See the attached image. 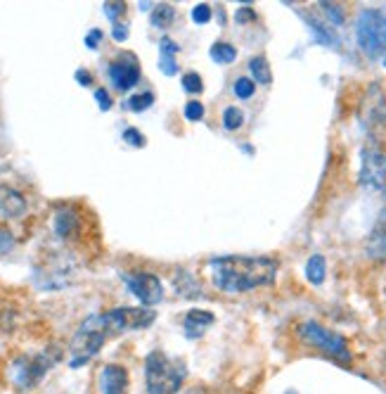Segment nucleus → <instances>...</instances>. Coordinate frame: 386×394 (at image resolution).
I'll return each mask as SVG.
<instances>
[{"instance_id": "obj_19", "label": "nucleus", "mask_w": 386, "mask_h": 394, "mask_svg": "<svg viewBox=\"0 0 386 394\" xmlns=\"http://www.w3.org/2000/svg\"><path fill=\"white\" fill-rule=\"evenodd\" d=\"M149 20H152V27H156V29H168L173 22H176V8H173V5H166V3L154 5Z\"/></svg>"}, {"instance_id": "obj_17", "label": "nucleus", "mask_w": 386, "mask_h": 394, "mask_svg": "<svg viewBox=\"0 0 386 394\" xmlns=\"http://www.w3.org/2000/svg\"><path fill=\"white\" fill-rule=\"evenodd\" d=\"M173 288L180 297H185V300H192V297H199L202 295V290H199V283L195 280L190 271H185V268H178L176 273H173Z\"/></svg>"}, {"instance_id": "obj_6", "label": "nucleus", "mask_w": 386, "mask_h": 394, "mask_svg": "<svg viewBox=\"0 0 386 394\" xmlns=\"http://www.w3.org/2000/svg\"><path fill=\"white\" fill-rule=\"evenodd\" d=\"M299 337L304 340L306 344H311V347L325 351V354L332 356V359L343 361V363L351 361V351H348L346 340H343L339 333L329 330V328H325L320 323H313V321H309V323H301Z\"/></svg>"}, {"instance_id": "obj_10", "label": "nucleus", "mask_w": 386, "mask_h": 394, "mask_svg": "<svg viewBox=\"0 0 386 394\" xmlns=\"http://www.w3.org/2000/svg\"><path fill=\"white\" fill-rule=\"evenodd\" d=\"M124 283L142 307L152 309L154 304H159L164 300V285H161L159 276H154V273H147V271L124 273Z\"/></svg>"}, {"instance_id": "obj_4", "label": "nucleus", "mask_w": 386, "mask_h": 394, "mask_svg": "<svg viewBox=\"0 0 386 394\" xmlns=\"http://www.w3.org/2000/svg\"><path fill=\"white\" fill-rule=\"evenodd\" d=\"M355 38L358 48L367 57L377 59L386 55V15L379 10L367 8L358 15L355 22Z\"/></svg>"}, {"instance_id": "obj_23", "label": "nucleus", "mask_w": 386, "mask_h": 394, "mask_svg": "<svg viewBox=\"0 0 386 394\" xmlns=\"http://www.w3.org/2000/svg\"><path fill=\"white\" fill-rule=\"evenodd\" d=\"M152 105H154V93L152 91L135 93V95H131V98L126 100V107H128L131 112H144V110H149Z\"/></svg>"}, {"instance_id": "obj_7", "label": "nucleus", "mask_w": 386, "mask_h": 394, "mask_svg": "<svg viewBox=\"0 0 386 394\" xmlns=\"http://www.w3.org/2000/svg\"><path fill=\"white\" fill-rule=\"evenodd\" d=\"M360 183L372 190H386V145L370 140L360 152Z\"/></svg>"}, {"instance_id": "obj_15", "label": "nucleus", "mask_w": 386, "mask_h": 394, "mask_svg": "<svg viewBox=\"0 0 386 394\" xmlns=\"http://www.w3.org/2000/svg\"><path fill=\"white\" fill-rule=\"evenodd\" d=\"M52 231H55V235L62 238V240L76 238L78 231H81V217H78L76 209H71V207L57 209L55 217H52Z\"/></svg>"}, {"instance_id": "obj_22", "label": "nucleus", "mask_w": 386, "mask_h": 394, "mask_svg": "<svg viewBox=\"0 0 386 394\" xmlns=\"http://www.w3.org/2000/svg\"><path fill=\"white\" fill-rule=\"evenodd\" d=\"M211 59L218 64H232L235 57H237V50H235V45L225 43V41H218V43L211 45Z\"/></svg>"}, {"instance_id": "obj_34", "label": "nucleus", "mask_w": 386, "mask_h": 394, "mask_svg": "<svg viewBox=\"0 0 386 394\" xmlns=\"http://www.w3.org/2000/svg\"><path fill=\"white\" fill-rule=\"evenodd\" d=\"M105 38V34H102V29H90L88 36H86V45L90 50H98L100 48V41Z\"/></svg>"}, {"instance_id": "obj_27", "label": "nucleus", "mask_w": 386, "mask_h": 394, "mask_svg": "<svg viewBox=\"0 0 386 394\" xmlns=\"http://www.w3.org/2000/svg\"><path fill=\"white\" fill-rule=\"evenodd\" d=\"M15 235H12V231L8 228V226H0V256L10 254L12 249H15Z\"/></svg>"}, {"instance_id": "obj_29", "label": "nucleus", "mask_w": 386, "mask_h": 394, "mask_svg": "<svg viewBox=\"0 0 386 394\" xmlns=\"http://www.w3.org/2000/svg\"><path fill=\"white\" fill-rule=\"evenodd\" d=\"M185 117H188V122H199V119H204V105L199 103V100H190V103L185 105Z\"/></svg>"}, {"instance_id": "obj_9", "label": "nucleus", "mask_w": 386, "mask_h": 394, "mask_svg": "<svg viewBox=\"0 0 386 394\" xmlns=\"http://www.w3.org/2000/svg\"><path fill=\"white\" fill-rule=\"evenodd\" d=\"M102 316H105L112 335L126 333V330H142V328L152 326L156 319L154 309H149V307H119V309H112V312H105Z\"/></svg>"}, {"instance_id": "obj_12", "label": "nucleus", "mask_w": 386, "mask_h": 394, "mask_svg": "<svg viewBox=\"0 0 386 394\" xmlns=\"http://www.w3.org/2000/svg\"><path fill=\"white\" fill-rule=\"evenodd\" d=\"M102 394H128V371L119 363H107L100 371Z\"/></svg>"}, {"instance_id": "obj_14", "label": "nucleus", "mask_w": 386, "mask_h": 394, "mask_svg": "<svg viewBox=\"0 0 386 394\" xmlns=\"http://www.w3.org/2000/svg\"><path fill=\"white\" fill-rule=\"evenodd\" d=\"M365 254L375 261H384L386 259V209L379 212V217L372 226L370 235H367L365 242Z\"/></svg>"}, {"instance_id": "obj_8", "label": "nucleus", "mask_w": 386, "mask_h": 394, "mask_svg": "<svg viewBox=\"0 0 386 394\" xmlns=\"http://www.w3.org/2000/svg\"><path fill=\"white\" fill-rule=\"evenodd\" d=\"M360 122L370 131V140H379L386 131V91L379 83H372L363 95Z\"/></svg>"}, {"instance_id": "obj_16", "label": "nucleus", "mask_w": 386, "mask_h": 394, "mask_svg": "<svg viewBox=\"0 0 386 394\" xmlns=\"http://www.w3.org/2000/svg\"><path fill=\"white\" fill-rule=\"evenodd\" d=\"M214 321H216V316L211 312H204V309H190V312L185 314V319H183L185 337H190V340L202 337L204 333L214 326Z\"/></svg>"}, {"instance_id": "obj_24", "label": "nucleus", "mask_w": 386, "mask_h": 394, "mask_svg": "<svg viewBox=\"0 0 386 394\" xmlns=\"http://www.w3.org/2000/svg\"><path fill=\"white\" fill-rule=\"evenodd\" d=\"M244 124V112L239 107H225L223 112V126L228 131H237Z\"/></svg>"}, {"instance_id": "obj_1", "label": "nucleus", "mask_w": 386, "mask_h": 394, "mask_svg": "<svg viewBox=\"0 0 386 394\" xmlns=\"http://www.w3.org/2000/svg\"><path fill=\"white\" fill-rule=\"evenodd\" d=\"M209 276L221 292H251L265 288L277 276V259L273 256H216L209 261Z\"/></svg>"}, {"instance_id": "obj_28", "label": "nucleus", "mask_w": 386, "mask_h": 394, "mask_svg": "<svg viewBox=\"0 0 386 394\" xmlns=\"http://www.w3.org/2000/svg\"><path fill=\"white\" fill-rule=\"evenodd\" d=\"M105 15L110 17L112 24H119L121 22V17L126 15V3H105Z\"/></svg>"}, {"instance_id": "obj_25", "label": "nucleus", "mask_w": 386, "mask_h": 394, "mask_svg": "<svg viewBox=\"0 0 386 394\" xmlns=\"http://www.w3.org/2000/svg\"><path fill=\"white\" fill-rule=\"evenodd\" d=\"M235 95H237L239 100H249L251 95H254V91H256V83H254V79H246V76H239L237 81H235Z\"/></svg>"}, {"instance_id": "obj_36", "label": "nucleus", "mask_w": 386, "mask_h": 394, "mask_svg": "<svg viewBox=\"0 0 386 394\" xmlns=\"http://www.w3.org/2000/svg\"><path fill=\"white\" fill-rule=\"evenodd\" d=\"M112 36H114V41H126L128 38V27H126L124 22H119V24H112Z\"/></svg>"}, {"instance_id": "obj_38", "label": "nucleus", "mask_w": 386, "mask_h": 394, "mask_svg": "<svg viewBox=\"0 0 386 394\" xmlns=\"http://www.w3.org/2000/svg\"><path fill=\"white\" fill-rule=\"evenodd\" d=\"M384 295H386V278H384Z\"/></svg>"}, {"instance_id": "obj_37", "label": "nucleus", "mask_w": 386, "mask_h": 394, "mask_svg": "<svg viewBox=\"0 0 386 394\" xmlns=\"http://www.w3.org/2000/svg\"><path fill=\"white\" fill-rule=\"evenodd\" d=\"M76 81L81 83V86H90V83H93V76H90V71H86V69H78Z\"/></svg>"}, {"instance_id": "obj_35", "label": "nucleus", "mask_w": 386, "mask_h": 394, "mask_svg": "<svg viewBox=\"0 0 386 394\" xmlns=\"http://www.w3.org/2000/svg\"><path fill=\"white\" fill-rule=\"evenodd\" d=\"M235 20H237V24H251V22H256V12L251 8H239Z\"/></svg>"}, {"instance_id": "obj_32", "label": "nucleus", "mask_w": 386, "mask_h": 394, "mask_svg": "<svg viewBox=\"0 0 386 394\" xmlns=\"http://www.w3.org/2000/svg\"><path fill=\"white\" fill-rule=\"evenodd\" d=\"M320 8L327 12V17L332 20V24H336V27H339V24H343V12H341V8H336V5H332V3H322Z\"/></svg>"}, {"instance_id": "obj_5", "label": "nucleus", "mask_w": 386, "mask_h": 394, "mask_svg": "<svg viewBox=\"0 0 386 394\" xmlns=\"http://www.w3.org/2000/svg\"><path fill=\"white\" fill-rule=\"evenodd\" d=\"M57 356H50V351L43 354H31V356H20L10 363V380L17 390H31L45 378V373L55 366Z\"/></svg>"}, {"instance_id": "obj_33", "label": "nucleus", "mask_w": 386, "mask_h": 394, "mask_svg": "<svg viewBox=\"0 0 386 394\" xmlns=\"http://www.w3.org/2000/svg\"><path fill=\"white\" fill-rule=\"evenodd\" d=\"M95 103H98V107L102 112H107V110H112V98H110V93H107V88H98L95 91Z\"/></svg>"}, {"instance_id": "obj_2", "label": "nucleus", "mask_w": 386, "mask_h": 394, "mask_svg": "<svg viewBox=\"0 0 386 394\" xmlns=\"http://www.w3.org/2000/svg\"><path fill=\"white\" fill-rule=\"evenodd\" d=\"M185 378H188L185 361L171 359L159 349L144 356V387L149 394H176Z\"/></svg>"}, {"instance_id": "obj_21", "label": "nucleus", "mask_w": 386, "mask_h": 394, "mask_svg": "<svg viewBox=\"0 0 386 394\" xmlns=\"http://www.w3.org/2000/svg\"><path fill=\"white\" fill-rule=\"evenodd\" d=\"M249 71L258 83H263V86H268V83L273 81V71H270L268 59H265L263 55H256V57L249 59Z\"/></svg>"}, {"instance_id": "obj_3", "label": "nucleus", "mask_w": 386, "mask_h": 394, "mask_svg": "<svg viewBox=\"0 0 386 394\" xmlns=\"http://www.w3.org/2000/svg\"><path fill=\"white\" fill-rule=\"evenodd\" d=\"M112 335L110 326H107L105 316L102 314H93L88 316L81 323V328L76 330V335L71 337L69 344V366L71 368H81L93 359V356L100 354V349L105 347L107 337Z\"/></svg>"}, {"instance_id": "obj_11", "label": "nucleus", "mask_w": 386, "mask_h": 394, "mask_svg": "<svg viewBox=\"0 0 386 394\" xmlns=\"http://www.w3.org/2000/svg\"><path fill=\"white\" fill-rule=\"evenodd\" d=\"M107 76H110L112 86L117 88V91L126 93V91H131L133 86L140 83V76H142L140 62H138V57L133 55V52H121V55H117L107 64Z\"/></svg>"}, {"instance_id": "obj_18", "label": "nucleus", "mask_w": 386, "mask_h": 394, "mask_svg": "<svg viewBox=\"0 0 386 394\" xmlns=\"http://www.w3.org/2000/svg\"><path fill=\"white\" fill-rule=\"evenodd\" d=\"M159 50H161V57H159V69L164 71L166 76H173L178 74V62H176V55H178V45L173 43L168 36H164L159 43Z\"/></svg>"}, {"instance_id": "obj_20", "label": "nucleus", "mask_w": 386, "mask_h": 394, "mask_svg": "<svg viewBox=\"0 0 386 394\" xmlns=\"http://www.w3.org/2000/svg\"><path fill=\"white\" fill-rule=\"evenodd\" d=\"M325 276H327V264H325V256L322 254H313L306 264V278L313 285H322Z\"/></svg>"}, {"instance_id": "obj_30", "label": "nucleus", "mask_w": 386, "mask_h": 394, "mask_svg": "<svg viewBox=\"0 0 386 394\" xmlns=\"http://www.w3.org/2000/svg\"><path fill=\"white\" fill-rule=\"evenodd\" d=\"M192 20H195L197 24H207V22H211V8H209L207 3L195 5V8H192Z\"/></svg>"}, {"instance_id": "obj_13", "label": "nucleus", "mask_w": 386, "mask_h": 394, "mask_svg": "<svg viewBox=\"0 0 386 394\" xmlns=\"http://www.w3.org/2000/svg\"><path fill=\"white\" fill-rule=\"evenodd\" d=\"M24 214H27V197L8 183H0V219H20Z\"/></svg>"}, {"instance_id": "obj_26", "label": "nucleus", "mask_w": 386, "mask_h": 394, "mask_svg": "<svg viewBox=\"0 0 386 394\" xmlns=\"http://www.w3.org/2000/svg\"><path fill=\"white\" fill-rule=\"evenodd\" d=\"M180 83H183V88L188 93H202L204 91V81H202V76L195 74V71H188V74H183V79H180Z\"/></svg>"}, {"instance_id": "obj_31", "label": "nucleus", "mask_w": 386, "mask_h": 394, "mask_svg": "<svg viewBox=\"0 0 386 394\" xmlns=\"http://www.w3.org/2000/svg\"><path fill=\"white\" fill-rule=\"evenodd\" d=\"M124 140L128 143V145H133V147H142L144 145V136L138 129H133V126H128L124 131Z\"/></svg>"}, {"instance_id": "obj_39", "label": "nucleus", "mask_w": 386, "mask_h": 394, "mask_svg": "<svg viewBox=\"0 0 386 394\" xmlns=\"http://www.w3.org/2000/svg\"><path fill=\"white\" fill-rule=\"evenodd\" d=\"M384 64H386V55H384Z\"/></svg>"}]
</instances>
